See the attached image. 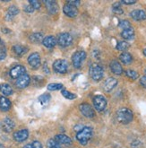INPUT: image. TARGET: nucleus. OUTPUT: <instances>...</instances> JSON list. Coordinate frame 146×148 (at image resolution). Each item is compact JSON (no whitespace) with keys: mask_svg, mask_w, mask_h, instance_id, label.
<instances>
[{"mask_svg":"<svg viewBox=\"0 0 146 148\" xmlns=\"http://www.w3.org/2000/svg\"><path fill=\"white\" fill-rule=\"evenodd\" d=\"M23 148H32V145H31V144H28L26 145H24Z\"/></svg>","mask_w":146,"mask_h":148,"instance_id":"a18cd8bd","label":"nucleus"},{"mask_svg":"<svg viewBox=\"0 0 146 148\" xmlns=\"http://www.w3.org/2000/svg\"><path fill=\"white\" fill-rule=\"evenodd\" d=\"M67 4L72 5L77 7L80 5V1H78V0H71V1H67Z\"/></svg>","mask_w":146,"mask_h":148,"instance_id":"a19ab883","label":"nucleus"},{"mask_svg":"<svg viewBox=\"0 0 146 148\" xmlns=\"http://www.w3.org/2000/svg\"><path fill=\"white\" fill-rule=\"evenodd\" d=\"M47 147L48 148H61L59 144L55 140V139H49L47 142Z\"/></svg>","mask_w":146,"mask_h":148,"instance_id":"f704fd0d","label":"nucleus"},{"mask_svg":"<svg viewBox=\"0 0 146 148\" xmlns=\"http://www.w3.org/2000/svg\"><path fill=\"white\" fill-rule=\"evenodd\" d=\"M29 5H31L35 10L40 8V2L37 1V0H29Z\"/></svg>","mask_w":146,"mask_h":148,"instance_id":"e433bc0d","label":"nucleus"},{"mask_svg":"<svg viewBox=\"0 0 146 148\" xmlns=\"http://www.w3.org/2000/svg\"><path fill=\"white\" fill-rule=\"evenodd\" d=\"M61 93H62L63 96H64L65 99H67V100H74V99H76V97H77V96H76V94H74V93L69 92V91H67V90H62V91H61Z\"/></svg>","mask_w":146,"mask_h":148,"instance_id":"c756f323","label":"nucleus"},{"mask_svg":"<svg viewBox=\"0 0 146 148\" xmlns=\"http://www.w3.org/2000/svg\"><path fill=\"white\" fill-rule=\"evenodd\" d=\"M79 110L82 114L88 119H92L95 117V111L89 103H81L79 105Z\"/></svg>","mask_w":146,"mask_h":148,"instance_id":"6e6552de","label":"nucleus"},{"mask_svg":"<svg viewBox=\"0 0 146 148\" xmlns=\"http://www.w3.org/2000/svg\"><path fill=\"white\" fill-rule=\"evenodd\" d=\"M89 72L91 77L96 82L100 81L103 78V75H104V70H103L102 66L97 63H93L91 65Z\"/></svg>","mask_w":146,"mask_h":148,"instance_id":"7ed1b4c3","label":"nucleus"},{"mask_svg":"<svg viewBox=\"0 0 146 148\" xmlns=\"http://www.w3.org/2000/svg\"><path fill=\"white\" fill-rule=\"evenodd\" d=\"M117 49L120 51H125L128 48H129V43H127L126 41H119L117 45Z\"/></svg>","mask_w":146,"mask_h":148,"instance_id":"2f4dec72","label":"nucleus"},{"mask_svg":"<svg viewBox=\"0 0 146 148\" xmlns=\"http://www.w3.org/2000/svg\"><path fill=\"white\" fill-rule=\"evenodd\" d=\"M86 58V52L83 50H78L74 52L72 56V62L75 68H80L82 66L83 62Z\"/></svg>","mask_w":146,"mask_h":148,"instance_id":"20e7f679","label":"nucleus"},{"mask_svg":"<svg viewBox=\"0 0 146 148\" xmlns=\"http://www.w3.org/2000/svg\"><path fill=\"white\" fill-rule=\"evenodd\" d=\"M23 10H24V12H26V13H33L34 12V8L31 6V5H25L24 6V8H23Z\"/></svg>","mask_w":146,"mask_h":148,"instance_id":"4c0bfd02","label":"nucleus"},{"mask_svg":"<svg viewBox=\"0 0 146 148\" xmlns=\"http://www.w3.org/2000/svg\"><path fill=\"white\" fill-rule=\"evenodd\" d=\"M28 63L33 69H37L40 66V56L37 52H33L28 58Z\"/></svg>","mask_w":146,"mask_h":148,"instance_id":"9d476101","label":"nucleus"},{"mask_svg":"<svg viewBox=\"0 0 146 148\" xmlns=\"http://www.w3.org/2000/svg\"><path fill=\"white\" fill-rule=\"evenodd\" d=\"M134 119L133 111L128 108H121L117 111V119L121 124L130 123Z\"/></svg>","mask_w":146,"mask_h":148,"instance_id":"f257e3e1","label":"nucleus"},{"mask_svg":"<svg viewBox=\"0 0 146 148\" xmlns=\"http://www.w3.org/2000/svg\"><path fill=\"white\" fill-rule=\"evenodd\" d=\"M53 69L57 74H65L68 70V63L65 59H57L53 63Z\"/></svg>","mask_w":146,"mask_h":148,"instance_id":"39448f33","label":"nucleus"},{"mask_svg":"<svg viewBox=\"0 0 146 148\" xmlns=\"http://www.w3.org/2000/svg\"><path fill=\"white\" fill-rule=\"evenodd\" d=\"M63 12L66 16L72 17V18L73 17H75L77 14H78V9H77V7L67 4V3L63 7Z\"/></svg>","mask_w":146,"mask_h":148,"instance_id":"9b49d317","label":"nucleus"},{"mask_svg":"<svg viewBox=\"0 0 146 148\" xmlns=\"http://www.w3.org/2000/svg\"><path fill=\"white\" fill-rule=\"evenodd\" d=\"M118 26L121 29L126 30L128 28H131V23H129V21H127V20H121L118 23Z\"/></svg>","mask_w":146,"mask_h":148,"instance_id":"72a5a7b5","label":"nucleus"},{"mask_svg":"<svg viewBox=\"0 0 146 148\" xmlns=\"http://www.w3.org/2000/svg\"><path fill=\"white\" fill-rule=\"evenodd\" d=\"M0 148H3V147H2V146H1V145H0Z\"/></svg>","mask_w":146,"mask_h":148,"instance_id":"09e8293b","label":"nucleus"},{"mask_svg":"<svg viewBox=\"0 0 146 148\" xmlns=\"http://www.w3.org/2000/svg\"><path fill=\"white\" fill-rule=\"evenodd\" d=\"M0 92L3 93L5 96H9V95L13 94L14 91L8 84H0Z\"/></svg>","mask_w":146,"mask_h":148,"instance_id":"393cba45","label":"nucleus"},{"mask_svg":"<svg viewBox=\"0 0 146 148\" xmlns=\"http://www.w3.org/2000/svg\"><path fill=\"white\" fill-rule=\"evenodd\" d=\"M140 84L142 86H143L144 88H146V75L141 77V79H140Z\"/></svg>","mask_w":146,"mask_h":148,"instance_id":"37998d69","label":"nucleus"},{"mask_svg":"<svg viewBox=\"0 0 146 148\" xmlns=\"http://www.w3.org/2000/svg\"><path fill=\"white\" fill-rule=\"evenodd\" d=\"M57 40L54 36L52 35H48V36H46L44 39H43V41H42V44H43L44 47L48 48V49H52L56 46L57 44Z\"/></svg>","mask_w":146,"mask_h":148,"instance_id":"a211bd4d","label":"nucleus"},{"mask_svg":"<svg viewBox=\"0 0 146 148\" xmlns=\"http://www.w3.org/2000/svg\"><path fill=\"white\" fill-rule=\"evenodd\" d=\"M50 99H51V96H50L49 93H44V94H41L40 96L38 98V101L42 106H46L48 104Z\"/></svg>","mask_w":146,"mask_h":148,"instance_id":"cd10ccee","label":"nucleus"},{"mask_svg":"<svg viewBox=\"0 0 146 148\" xmlns=\"http://www.w3.org/2000/svg\"><path fill=\"white\" fill-rule=\"evenodd\" d=\"M130 16L135 21H143L146 19V13L143 10L135 9L130 13Z\"/></svg>","mask_w":146,"mask_h":148,"instance_id":"dca6fc26","label":"nucleus"},{"mask_svg":"<svg viewBox=\"0 0 146 148\" xmlns=\"http://www.w3.org/2000/svg\"><path fill=\"white\" fill-rule=\"evenodd\" d=\"M19 14V9L18 7L15 5H11L8 7L6 14H5V19L6 20H12L14 16H16Z\"/></svg>","mask_w":146,"mask_h":148,"instance_id":"4be33fe9","label":"nucleus"},{"mask_svg":"<svg viewBox=\"0 0 146 148\" xmlns=\"http://www.w3.org/2000/svg\"><path fill=\"white\" fill-rule=\"evenodd\" d=\"M2 32H4V33H8V32H10V31H9V30H7V28H3V29H2Z\"/></svg>","mask_w":146,"mask_h":148,"instance_id":"c03bdc74","label":"nucleus"},{"mask_svg":"<svg viewBox=\"0 0 146 148\" xmlns=\"http://www.w3.org/2000/svg\"><path fill=\"white\" fill-rule=\"evenodd\" d=\"M1 126H2L3 131H5L6 133H9V132L12 131V130L14 129V122L13 119H11L9 118H5L2 121Z\"/></svg>","mask_w":146,"mask_h":148,"instance_id":"2eb2a0df","label":"nucleus"},{"mask_svg":"<svg viewBox=\"0 0 146 148\" xmlns=\"http://www.w3.org/2000/svg\"><path fill=\"white\" fill-rule=\"evenodd\" d=\"M64 85L62 84H57V83H52L48 84L47 88L48 91H58V90H62Z\"/></svg>","mask_w":146,"mask_h":148,"instance_id":"c85d7f7f","label":"nucleus"},{"mask_svg":"<svg viewBox=\"0 0 146 148\" xmlns=\"http://www.w3.org/2000/svg\"><path fill=\"white\" fill-rule=\"evenodd\" d=\"M141 145H142V143H141L140 141H138V140H134V141H133L132 144H131V146H132L133 148H139Z\"/></svg>","mask_w":146,"mask_h":148,"instance_id":"58836bf2","label":"nucleus"},{"mask_svg":"<svg viewBox=\"0 0 146 148\" xmlns=\"http://www.w3.org/2000/svg\"><path fill=\"white\" fill-rule=\"evenodd\" d=\"M14 53L18 56V57H22L23 56L24 54H26V52L28 51V49L26 47H24L23 45H20V44H16V45H14L13 48H12Z\"/></svg>","mask_w":146,"mask_h":148,"instance_id":"5701e85b","label":"nucleus"},{"mask_svg":"<svg viewBox=\"0 0 146 148\" xmlns=\"http://www.w3.org/2000/svg\"><path fill=\"white\" fill-rule=\"evenodd\" d=\"M6 58V48L5 47L4 43L0 44V60H4Z\"/></svg>","mask_w":146,"mask_h":148,"instance_id":"c9c22d12","label":"nucleus"},{"mask_svg":"<svg viewBox=\"0 0 146 148\" xmlns=\"http://www.w3.org/2000/svg\"><path fill=\"white\" fill-rule=\"evenodd\" d=\"M119 58L121 60V62L125 65H128L133 61V57L130 53H128V52H123V53L119 56Z\"/></svg>","mask_w":146,"mask_h":148,"instance_id":"a878e982","label":"nucleus"},{"mask_svg":"<svg viewBox=\"0 0 146 148\" xmlns=\"http://www.w3.org/2000/svg\"><path fill=\"white\" fill-rule=\"evenodd\" d=\"M121 3L125 5H134L136 3V1L135 0H122Z\"/></svg>","mask_w":146,"mask_h":148,"instance_id":"79ce46f5","label":"nucleus"},{"mask_svg":"<svg viewBox=\"0 0 146 148\" xmlns=\"http://www.w3.org/2000/svg\"><path fill=\"white\" fill-rule=\"evenodd\" d=\"M45 5L47 7V10L50 14H55L58 12V5L56 1L53 0H46L44 1Z\"/></svg>","mask_w":146,"mask_h":148,"instance_id":"4468645a","label":"nucleus"},{"mask_svg":"<svg viewBox=\"0 0 146 148\" xmlns=\"http://www.w3.org/2000/svg\"><path fill=\"white\" fill-rule=\"evenodd\" d=\"M143 55H144V56H145V57H146V49H143Z\"/></svg>","mask_w":146,"mask_h":148,"instance_id":"49530a36","label":"nucleus"},{"mask_svg":"<svg viewBox=\"0 0 146 148\" xmlns=\"http://www.w3.org/2000/svg\"><path fill=\"white\" fill-rule=\"evenodd\" d=\"M121 3H114L113 5H112V11L116 14H122L124 13L122 7H121V5H120Z\"/></svg>","mask_w":146,"mask_h":148,"instance_id":"7c9ffc66","label":"nucleus"},{"mask_svg":"<svg viewBox=\"0 0 146 148\" xmlns=\"http://www.w3.org/2000/svg\"><path fill=\"white\" fill-rule=\"evenodd\" d=\"M110 69H111V72L115 75H120L122 73H123V67L122 66L120 65V63L117 60H113V61H111L110 63Z\"/></svg>","mask_w":146,"mask_h":148,"instance_id":"6ab92c4d","label":"nucleus"},{"mask_svg":"<svg viewBox=\"0 0 146 148\" xmlns=\"http://www.w3.org/2000/svg\"><path fill=\"white\" fill-rule=\"evenodd\" d=\"M25 72H26V68H25L23 66L21 65H17L14 66V67L11 68V70L9 72L10 76L13 78V79H18L19 77H21L22 75H25Z\"/></svg>","mask_w":146,"mask_h":148,"instance_id":"1a4fd4ad","label":"nucleus"},{"mask_svg":"<svg viewBox=\"0 0 146 148\" xmlns=\"http://www.w3.org/2000/svg\"><path fill=\"white\" fill-rule=\"evenodd\" d=\"M31 145H32V148H43V147H42L41 143L39 142V141H33L31 143Z\"/></svg>","mask_w":146,"mask_h":148,"instance_id":"ea45409f","label":"nucleus"},{"mask_svg":"<svg viewBox=\"0 0 146 148\" xmlns=\"http://www.w3.org/2000/svg\"><path fill=\"white\" fill-rule=\"evenodd\" d=\"M121 36L123 39L126 40H133L134 37V30L131 27V28H128L126 30H123L121 32Z\"/></svg>","mask_w":146,"mask_h":148,"instance_id":"b1692460","label":"nucleus"},{"mask_svg":"<svg viewBox=\"0 0 146 148\" xmlns=\"http://www.w3.org/2000/svg\"><path fill=\"white\" fill-rule=\"evenodd\" d=\"M72 42H73V37L70 33H67V32L60 33L58 38H57L58 45L63 47V48L70 46L72 44Z\"/></svg>","mask_w":146,"mask_h":148,"instance_id":"0eeeda50","label":"nucleus"},{"mask_svg":"<svg viewBox=\"0 0 146 148\" xmlns=\"http://www.w3.org/2000/svg\"><path fill=\"white\" fill-rule=\"evenodd\" d=\"M91 136H92V129L90 127H83V128L81 131L77 132L76 134V139L83 145H86L90 141Z\"/></svg>","mask_w":146,"mask_h":148,"instance_id":"f03ea898","label":"nucleus"},{"mask_svg":"<svg viewBox=\"0 0 146 148\" xmlns=\"http://www.w3.org/2000/svg\"><path fill=\"white\" fill-rule=\"evenodd\" d=\"M55 140L59 145H69L72 144V139L64 134H59L55 136Z\"/></svg>","mask_w":146,"mask_h":148,"instance_id":"f3484780","label":"nucleus"},{"mask_svg":"<svg viewBox=\"0 0 146 148\" xmlns=\"http://www.w3.org/2000/svg\"><path fill=\"white\" fill-rule=\"evenodd\" d=\"M12 103L9 99H7L5 96L0 97V110L3 111H8L11 109Z\"/></svg>","mask_w":146,"mask_h":148,"instance_id":"412c9836","label":"nucleus"},{"mask_svg":"<svg viewBox=\"0 0 146 148\" xmlns=\"http://www.w3.org/2000/svg\"><path fill=\"white\" fill-rule=\"evenodd\" d=\"M92 102L94 108L98 111H103L107 107V100L102 95H96V96H94Z\"/></svg>","mask_w":146,"mask_h":148,"instance_id":"423d86ee","label":"nucleus"},{"mask_svg":"<svg viewBox=\"0 0 146 148\" xmlns=\"http://www.w3.org/2000/svg\"><path fill=\"white\" fill-rule=\"evenodd\" d=\"M144 74H145V75H146V68H145V70H144Z\"/></svg>","mask_w":146,"mask_h":148,"instance_id":"de8ad7c7","label":"nucleus"},{"mask_svg":"<svg viewBox=\"0 0 146 148\" xmlns=\"http://www.w3.org/2000/svg\"><path fill=\"white\" fill-rule=\"evenodd\" d=\"M29 136V131L27 129H21L19 131H16L14 134V139L16 142H24Z\"/></svg>","mask_w":146,"mask_h":148,"instance_id":"ddd939ff","label":"nucleus"},{"mask_svg":"<svg viewBox=\"0 0 146 148\" xmlns=\"http://www.w3.org/2000/svg\"><path fill=\"white\" fill-rule=\"evenodd\" d=\"M43 34L41 32H34L31 34L30 36V40L33 43H40L43 41Z\"/></svg>","mask_w":146,"mask_h":148,"instance_id":"bb28decb","label":"nucleus"},{"mask_svg":"<svg viewBox=\"0 0 146 148\" xmlns=\"http://www.w3.org/2000/svg\"><path fill=\"white\" fill-rule=\"evenodd\" d=\"M117 84V80L116 78L113 77H109L108 79L106 80L105 84H104V90L106 92H111Z\"/></svg>","mask_w":146,"mask_h":148,"instance_id":"aec40b11","label":"nucleus"},{"mask_svg":"<svg viewBox=\"0 0 146 148\" xmlns=\"http://www.w3.org/2000/svg\"><path fill=\"white\" fill-rule=\"evenodd\" d=\"M31 82V77L28 75H23L21 77H19L18 79L16 80V86L18 87L20 89H23V88H26V87L30 84Z\"/></svg>","mask_w":146,"mask_h":148,"instance_id":"f8f14e48","label":"nucleus"},{"mask_svg":"<svg viewBox=\"0 0 146 148\" xmlns=\"http://www.w3.org/2000/svg\"><path fill=\"white\" fill-rule=\"evenodd\" d=\"M126 75L127 77L131 78V79H133V80H136L137 78L139 77L138 73H137L136 71H134V70H131V69H128V70H126Z\"/></svg>","mask_w":146,"mask_h":148,"instance_id":"473e14b6","label":"nucleus"}]
</instances>
